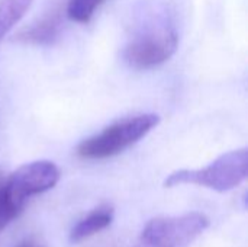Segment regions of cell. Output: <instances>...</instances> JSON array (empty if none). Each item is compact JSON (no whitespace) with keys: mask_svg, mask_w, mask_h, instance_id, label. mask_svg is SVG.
<instances>
[{"mask_svg":"<svg viewBox=\"0 0 248 247\" xmlns=\"http://www.w3.org/2000/svg\"><path fill=\"white\" fill-rule=\"evenodd\" d=\"M179 33L166 13H148L132 31L124 58L135 70H148L166 63L177 49Z\"/></svg>","mask_w":248,"mask_h":247,"instance_id":"cell-1","label":"cell"},{"mask_svg":"<svg viewBox=\"0 0 248 247\" xmlns=\"http://www.w3.org/2000/svg\"><path fill=\"white\" fill-rule=\"evenodd\" d=\"M158 124L160 116L155 114H140L124 118L81 141L77 147V154L90 160L113 157L138 143Z\"/></svg>","mask_w":248,"mask_h":247,"instance_id":"cell-2","label":"cell"},{"mask_svg":"<svg viewBox=\"0 0 248 247\" xmlns=\"http://www.w3.org/2000/svg\"><path fill=\"white\" fill-rule=\"evenodd\" d=\"M247 172L248 150L244 147L222 154L206 167L176 170L167 176L164 186L199 185L218 192H227L244 182L247 179Z\"/></svg>","mask_w":248,"mask_h":247,"instance_id":"cell-3","label":"cell"},{"mask_svg":"<svg viewBox=\"0 0 248 247\" xmlns=\"http://www.w3.org/2000/svg\"><path fill=\"white\" fill-rule=\"evenodd\" d=\"M208 226L209 220L201 213L153 218L135 247H189Z\"/></svg>","mask_w":248,"mask_h":247,"instance_id":"cell-4","label":"cell"},{"mask_svg":"<svg viewBox=\"0 0 248 247\" xmlns=\"http://www.w3.org/2000/svg\"><path fill=\"white\" fill-rule=\"evenodd\" d=\"M60 181V169L49 160L26 163L4 176L6 189L10 198L25 208L26 201L38 194L52 189Z\"/></svg>","mask_w":248,"mask_h":247,"instance_id":"cell-5","label":"cell"},{"mask_svg":"<svg viewBox=\"0 0 248 247\" xmlns=\"http://www.w3.org/2000/svg\"><path fill=\"white\" fill-rule=\"evenodd\" d=\"M113 220V208L110 205H102L92 213H89L83 220H80L70 233V240L73 243H80L89 237L108 229Z\"/></svg>","mask_w":248,"mask_h":247,"instance_id":"cell-6","label":"cell"},{"mask_svg":"<svg viewBox=\"0 0 248 247\" xmlns=\"http://www.w3.org/2000/svg\"><path fill=\"white\" fill-rule=\"evenodd\" d=\"M33 0H1L0 1V41L25 16Z\"/></svg>","mask_w":248,"mask_h":247,"instance_id":"cell-7","label":"cell"},{"mask_svg":"<svg viewBox=\"0 0 248 247\" xmlns=\"http://www.w3.org/2000/svg\"><path fill=\"white\" fill-rule=\"evenodd\" d=\"M23 211L9 195L4 183V176H0V233Z\"/></svg>","mask_w":248,"mask_h":247,"instance_id":"cell-8","label":"cell"},{"mask_svg":"<svg viewBox=\"0 0 248 247\" xmlns=\"http://www.w3.org/2000/svg\"><path fill=\"white\" fill-rule=\"evenodd\" d=\"M103 1L105 0H68L67 16L74 22L87 23Z\"/></svg>","mask_w":248,"mask_h":247,"instance_id":"cell-9","label":"cell"},{"mask_svg":"<svg viewBox=\"0 0 248 247\" xmlns=\"http://www.w3.org/2000/svg\"><path fill=\"white\" fill-rule=\"evenodd\" d=\"M17 247H44L42 245H39L38 242H35V240H23L22 243H19Z\"/></svg>","mask_w":248,"mask_h":247,"instance_id":"cell-10","label":"cell"}]
</instances>
